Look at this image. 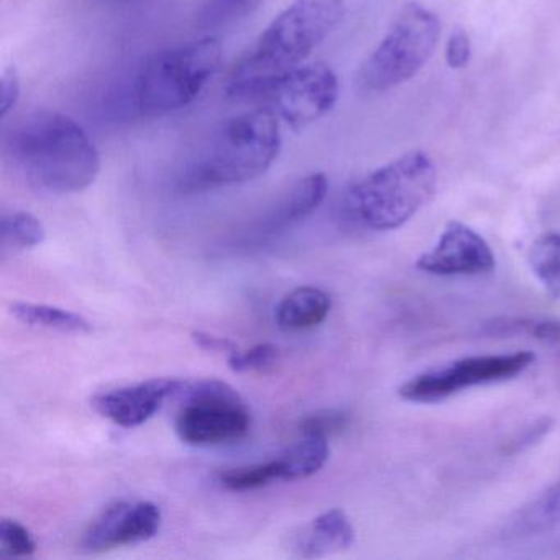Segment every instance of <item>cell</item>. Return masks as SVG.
Instances as JSON below:
<instances>
[{
    "label": "cell",
    "instance_id": "cell-1",
    "mask_svg": "<svg viewBox=\"0 0 560 560\" xmlns=\"http://www.w3.org/2000/svg\"><path fill=\"white\" fill-rule=\"evenodd\" d=\"M2 155L28 185L51 195L84 191L101 172L100 150L86 130L55 110L12 120L2 133Z\"/></svg>",
    "mask_w": 560,
    "mask_h": 560
},
{
    "label": "cell",
    "instance_id": "cell-2",
    "mask_svg": "<svg viewBox=\"0 0 560 560\" xmlns=\"http://www.w3.org/2000/svg\"><path fill=\"white\" fill-rule=\"evenodd\" d=\"M342 18L343 0H293L235 65L225 93L232 100H264L336 31Z\"/></svg>",
    "mask_w": 560,
    "mask_h": 560
},
{
    "label": "cell",
    "instance_id": "cell-3",
    "mask_svg": "<svg viewBox=\"0 0 560 560\" xmlns=\"http://www.w3.org/2000/svg\"><path fill=\"white\" fill-rule=\"evenodd\" d=\"M280 150V119L270 107L232 117L189 156L178 188L201 192L254 182L277 162Z\"/></svg>",
    "mask_w": 560,
    "mask_h": 560
},
{
    "label": "cell",
    "instance_id": "cell-4",
    "mask_svg": "<svg viewBox=\"0 0 560 560\" xmlns=\"http://www.w3.org/2000/svg\"><path fill=\"white\" fill-rule=\"evenodd\" d=\"M438 170L428 153L412 150L360 179L347 196L352 214L372 231H395L435 195Z\"/></svg>",
    "mask_w": 560,
    "mask_h": 560
},
{
    "label": "cell",
    "instance_id": "cell-5",
    "mask_svg": "<svg viewBox=\"0 0 560 560\" xmlns=\"http://www.w3.org/2000/svg\"><path fill=\"white\" fill-rule=\"evenodd\" d=\"M221 61V44L211 37L153 55L133 77V110L153 119L185 109L215 77Z\"/></svg>",
    "mask_w": 560,
    "mask_h": 560
},
{
    "label": "cell",
    "instance_id": "cell-6",
    "mask_svg": "<svg viewBox=\"0 0 560 560\" xmlns=\"http://www.w3.org/2000/svg\"><path fill=\"white\" fill-rule=\"evenodd\" d=\"M441 38V21L419 4H408L360 65L357 84L366 93H385L415 78L431 60Z\"/></svg>",
    "mask_w": 560,
    "mask_h": 560
},
{
    "label": "cell",
    "instance_id": "cell-7",
    "mask_svg": "<svg viewBox=\"0 0 560 560\" xmlns=\"http://www.w3.org/2000/svg\"><path fill=\"white\" fill-rule=\"evenodd\" d=\"M176 398L182 399V408L176 415L175 429L185 444L195 447L232 444L250 431V411L228 383L183 382Z\"/></svg>",
    "mask_w": 560,
    "mask_h": 560
},
{
    "label": "cell",
    "instance_id": "cell-8",
    "mask_svg": "<svg viewBox=\"0 0 560 560\" xmlns=\"http://www.w3.org/2000/svg\"><path fill=\"white\" fill-rule=\"evenodd\" d=\"M534 360L536 355L530 352L465 357L448 365L419 373L399 386V396L416 402L442 401L471 386L490 385L514 378L529 369Z\"/></svg>",
    "mask_w": 560,
    "mask_h": 560
},
{
    "label": "cell",
    "instance_id": "cell-9",
    "mask_svg": "<svg viewBox=\"0 0 560 560\" xmlns=\"http://www.w3.org/2000/svg\"><path fill=\"white\" fill-rule=\"evenodd\" d=\"M264 100L278 119L301 132L334 109L339 100V78L329 65H301L281 78Z\"/></svg>",
    "mask_w": 560,
    "mask_h": 560
},
{
    "label": "cell",
    "instance_id": "cell-10",
    "mask_svg": "<svg viewBox=\"0 0 560 560\" xmlns=\"http://www.w3.org/2000/svg\"><path fill=\"white\" fill-rule=\"evenodd\" d=\"M497 267L493 250L478 232L462 222L445 225L434 248L418 260L419 270L435 277H478Z\"/></svg>",
    "mask_w": 560,
    "mask_h": 560
},
{
    "label": "cell",
    "instance_id": "cell-11",
    "mask_svg": "<svg viewBox=\"0 0 560 560\" xmlns=\"http://www.w3.org/2000/svg\"><path fill=\"white\" fill-rule=\"evenodd\" d=\"M163 514L152 501L116 503L91 523L81 539L86 552L101 553L117 547L147 542L159 534Z\"/></svg>",
    "mask_w": 560,
    "mask_h": 560
},
{
    "label": "cell",
    "instance_id": "cell-12",
    "mask_svg": "<svg viewBox=\"0 0 560 560\" xmlns=\"http://www.w3.org/2000/svg\"><path fill=\"white\" fill-rule=\"evenodd\" d=\"M182 386V380H147L137 385L101 393L94 396L91 405L103 418L120 428H139L162 409L166 399L176 398Z\"/></svg>",
    "mask_w": 560,
    "mask_h": 560
},
{
    "label": "cell",
    "instance_id": "cell-13",
    "mask_svg": "<svg viewBox=\"0 0 560 560\" xmlns=\"http://www.w3.org/2000/svg\"><path fill=\"white\" fill-rule=\"evenodd\" d=\"M327 191L329 182L324 173H311L298 179L255 219L248 234L258 241L281 234L313 214L323 205Z\"/></svg>",
    "mask_w": 560,
    "mask_h": 560
},
{
    "label": "cell",
    "instance_id": "cell-14",
    "mask_svg": "<svg viewBox=\"0 0 560 560\" xmlns=\"http://www.w3.org/2000/svg\"><path fill=\"white\" fill-rule=\"evenodd\" d=\"M355 542V529L349 516L339 508L311 521L296 537L293 549L303 559H319L330 553L343 552Z\"/></svg>",
    "mask_w": 560,
    "mask_h": 560
},
{
    "label": "cell",
    "instance_id": "cell-15",
    "mask_svg": "<svg viewBox=\"0 0 560 560\" xmlns=\"http://www.w3.org/2000/svg\"><path fill=\"white\" fill-rule=\"evenodd\" d=\"M332 300L319 288H298L278 304L275 319L287 332H301L319 326L329 316Z\"/></svg>",
    "mask_w": 560,
    "mask_h": 560
},
{
    "label": "cell",
    "instance_id": "cell-16",
    "mask_svg": "<svg viewBox=\"0 0 560 560\" xmlns=\"http://www.w3.org/2000/svg\"><path fill=\"white\" fill-rule=\"evenodd\" d=\"M560 524V480L520 508L504 526V536L514 539L539 536Z\"/></svg>",
    "mask_w": 560,
    "mask_h": 560
},
{
    "label": "cell",
    "instance_id": "cell-17",
    "mask_svg": "<svg viewBox=\"0 0 560 560\" xmlns=\"http://www.w3.org/2000/svg\"><path fill=\"white\" fill-rule=\"evenodd\" d=\"M11 313L15 319L35 329L60 334H90L93 330V324L86 317L48 304L15 303L11 306Z\"/></svg>",
    "mask_w": 560,
    "mask_h": 560
},
{
    "label": "cell",
    "instance_id": "cell-18",
    "mask_svg": "<svg viewBox=\"0 0 560 560\" xmlns=\"http://www.w3.org/2000/svg\"><path fill=\"white\" fill-rule=\"evenodd\" d=\"M330 448L326 438L304 435L277 458L281 480L294 481L313 477L329 460Z\"/></svg>",
    "mask_w": 560,
    "mask_h": 560
},
{
    "label": "cell",
    "instance_id": "cell-19",
    "mask_svg": "<svg viewBox=\"0 0 560 560\" xmlns=\"http://www.w3.org/2000/svg\"><path fill=\"white\" fill-rule=\"evenodd\" d=\"M45 241L44 224L31 212H2L0 219V247L2 255L32 250Z\"/></svg>",
    "mask_w": 560,
    "mask_h": 560
},
{
    "label": "cell",
    "instance_id": "cell-20",
    "mask_svg": "<svg viewBox=\"0 0 560 560\" xmlns=\"http://www.w3.org/2000/svg\"><path fill=\"white\" fill-rule=\"evenodd\" d=\"M529 265L547 293L560 298V234H546L534 242Z\"/></svg>",
    "mask_w": 560,
    "mask_h": 560
},
{
    "label": "cell",
    "instance_id": "cell-21",
    "mask_svg": "<svg viewBox=\"0 0 560 560\" xmlns=\"http://www.w3.org/2000/svg\"><path fill=\"white\" fill-rule=\"evenodd\" d=\"M277 480H281L277 458L265 462V464L232 468V470H225L219 475V481L229 491L258 490V488L267 487Z\"/></svg>",
    "mask_w": 560,
    "mask_h": 560
},
{
    "label": "cell",
    "instance_id": "cell-22",
    "mask_svg": "<svg viewBox=\"0 0 560 560\" xmlns=\"http://www.w3.org/2000/svg\"><path fill=\"white\" fill-rule=\"evenodd\" d=\"M264 0H205L198 14L202 28H218L247 18Z\"/></svg>",
    "mask_w": 560,
    "mask_h": 560
},
{
    "label": "cell",
    "instance_id": "cell-23",
    "mask_svg": "<svg viewBox=\"0 0 560 560\" xmlns=\"http://www.w3.org/2000/svg\"><path fill=\"white\" fill-rule=\"evenodd\" d=\"M280 362V349L273 343H258L247 352L238 350L228 359L229 369L235 373H265Z\"/></svg>",
    "mask_w": 560,
    "mask_h": 560
},
{
    "label": "cell",
    "instance_id": "cell-24",
    "mask_svg": "<svg viewBox=\"0 0 560 560\" xmlns=\"http://www.w3.org/2000/svg\"><path fill=\"white\" fill-rule=\"evenodd\" d=\"M37 550V542L31 530L15 520L0 523V552L8 557H31Z\"/></svg>",
    "mask_w": 560,
    "mask_h": 560
},
{
    "label": "cell",
    "instance_id": "cell-25",
    "mask_svg": "<svg viewBox=\"0 0 560 560\" xmlns=\"http://www.w3.org/2000/svg\"><path fill=\"white\" fill-rule=\"evenodd\" d=\"M493 334H527L540 340H560V320L500 319L490 324Z\"/></svg>",
    "mask_w": 560,
    "mask_h": 560
},
{
    "label": "cell",
    "instance_id": "cell-26",
    "mask_svg": "<svg viewBox=\"0 0 560 560\" xmlns=\"http://www.w3.org/2000/svg\"><path fill=\"white\" fill-rule=\"evenodd\" d=\"M347 422H349V419H347V415H343L342 411L324 409V411L304 416L298 428H300L303 435L329 439L330 435L339 434L340 431H343Z\"/></svg>",
    "mask_w": 560,
    "mask_h": 560
},
{
    "label": "cell",
    "instance_id": "cell-27",
    "mask_svg": "<svg viewBox=\"0 0 560 560\" xmlns=\"http://www.w3.org/2000/svg\"><path fill=\"white\" fill-rule=\"evenodd\" d=\"M470 37H468L467 32L457 28V31L452 32L447 45H445V61L452 70H464L470 63Z\"/></svg>",
    "mask_w": 560,
    "mask_h": 560
},
{
    "label": "cell",
    "instance_id": "cell-28",
    "mask_svg": "<svg viewBox=\"0 0 560 560\" xmlns=\"http://www.w3.org/2000/svg\"><path fill=\"white\" fill-rule=\"evenodd\" d=\"M21 94L22 84L18 70L5 68L4 73L0 77V116L2 119H5L9 113L18 106Z\"/></svg>",
    "mask_w": 560,
    "mask_h": 560
},
{
    "label": "cell",
    "instance_id": "cell-29",
    "mask_svg": "<svg viewBox=\"0 0 560 560\" xmlns=\"http://www.w3.org/2000/svg\"><path fill=\"white\" fill-rule=\"evenodd\" d=\"M192 340L199 349L209 353H218V355L231 357L238 352L237 343L225 337L214 336L208 332H192Z\"/></svg>",
    "mask_w": 560,
    "mask_h": 560
}]
</instances>
